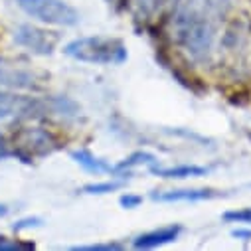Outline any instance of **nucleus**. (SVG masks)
<instances>
[{"label": "nucleus", "mask_w": 251, "mask_h": 251, "mask_svg": "<svg viewBox=\"0 0 251 251\" xmlns=\"http://www.w3.org/2000/svg\"><path fill=\"white\" fill-rule=\"evenodd\" d=\"M64 53L72 59L95 66H123L129 57L127 46L119 38L107 36H85L72 40L64 46Z\"/></svg>", "instance_id": "1"}, {"label": "nucleus", "mask_w": 251, "mask_h": 251, "mask_svg": "<svg viewBox=\"0 0 251 251\" xmlns=\"http://www.w3.org/2000/svg\"><path fill=\"white\" fill-rule=\"evenodd\" d=\"M22 12L28 16L51 24V26H75L79 24V12L64 0H16Z\"/></svg>", "instance_id": "2"}, {"label": "nucleus", "mask_w": 251, "mask_h": 251, "mask_svg": "<svg viewBox=\"0 0 251 251\" xmlns=\"http://www.w3.org/2000/svg\"><path fill=\"white\" fill-rule=\"evenodd\" d=\"M176 28H178L180 42L194 55L204 53V51L210 50V46H212V30H210L208 22H204L202 16H198L196 12L182 10L178 14Z\"/></svg>", "instance_id": "3"}, {"label": "nucleus", "mask_w": 251, "mask_h": 251, "mask_svg": "<svg viewBox=\"0 0 251 251\" xmlns=\"http://www.w3.org/2000/svg\"><path fill=\"white\" fill-rule=\"evenodd\" d=\"M51 111V99L42 101L38 97H26V95H14V93H0V121L2 119H22V117H34Z\"/></svg>", "instance_id": "4"}, {"label": "nucleus", "mask_w": 251, "mask_h": 251, "mask_svg": "<svg viewBox=\"0 0 251 251\" xmlns=\"http://www.w3.org/2000/svg\"><path fill=\"white\" fill-rule=\"evenodd\" d=\"M16 147L18 151L14 152L20 158H24V162H30L34 156L50 154L55 149V141L46 129L34 127V129H22L16 135Z\"/></svg>", "instance_id": "5"}, {"label": "nucleus", "mask_w": 251, "mask_h": 251, "mask_svg": "<svg viewBox=\"0 0 251 251\" xmlns=\"http://www.w3.org/2000/svg\"><path fill=\"white\" fill-rule=\"evenodd\" d=\"M14 42L38 55H50L55 50L59 36L55 32H48L42 28L30 26V24H22L14 32Z\"/></svg>", "instance_id": "6"}, {"label": "nucleus", "mask_w": 251, "mask_h": 251, "mask_svg": "<svg viewBox=\"0 0 251 251\" xmlns=\"http://www.w3.org/2000/svg\"><path fill=\"white\" fill-rule=\"evenodd\" d=\"M220 196L216 190H210V188H194V190H166V192H152L151 198L154 202H204V200H212Z\"/></svg>", "instance_id": "7"}, {"label": "nucleus", "mask_w": 251, "mask_h": 251, "mask_svg": "<svg viewBox=\"0 0 251 251\" xmlns=\"http://www.w3.org/2000/svg\"><path fill=\"white\" fill-rule=\"evenodd\" d=\"M180 233H182V226H178V224L164 226V227H160V229L147 231V233L139 235V237L133 241V247H135V249H152V247H160V245H166V243L176 241Z\"/></svg>", "instance_id": "8"}, {"label": "nucleus", "mask_w": 251, "mask_h": 251, "mask_svg": "<svg viewBox=\"0 0 251 251\" xmlns=\"http://www.w3.org/2000/svg\"><path fill=\"white\" fill-rule=\"evenodd\" d=\"M74 162H77L83 170L91 172V174H115V166H111L109 162H105L103 158L95 156L91 151L87 149H79L72 152Z\"/></svg>", "instance_id": "9"}, {"label": "nucleus", "mask_w": 251, "mask_h": 251, "mask_svg": "<svg viewBox=\"0 0 251 251\" xmlns=\"http://www.w3.org/2000/svg\"><path fill=\"white\" fill-rule=\"evenodd\" d=\"M151 172L160 176V178H194V176H204L210 172L206 166H170V168H158L156 164L151 166Z\"/></svg>", "instance_id": "10"}, {"label": "nucleus", "mask_w": 251, "mask_h": 251, "mask_svg": "<svg viewBox=\"0 0 251 251\" xmlns=\"http://www.w3.org/2000/svg\"><path fill=\"white\" fill-rule=\"evenodd\" d=\"M0 83L12 87H34V75L30 72L0 66Z\"/></svg>", "instance_id": "11"}, {"label": "nucleus", "mask_w": 251, "mask_h": 251, "mask_svg": "<svg viewBox=\"0 0 251 251\" xmlns=\"http://www.w3.org/2000/svg\"><path fill=\"white\" fill-rule=\"evenodd\" d=\"M156 162H158V160H156V156H154V154L139 151V152H133L131 156H127L125 160H121V162L115 166V174L129 176V174H125V170H129V172H131V168H133V166H143V164H147V166H154Z\"/></svg>", "instance_id": "12"}, {"label": "nucleus", "mask_w": 251, "mask_h": 251, "mask_svg": "<svg viewBox=\"0 0 251 251\" xmlns=\"http://www.w3.org/2000/svg\"><path fill=\"white\" fill-rule=\"evenodd\" d=\"M123 186V182H95V184H87L83 186L85 194H111Z\"/></svg>", "instance_id": "13"}, {"label": "nucleus", "mask_w": 251, "mask_h": 251, "mask_svg": "<svg viewBox=\"0 0 251 251\" xmlns=\"http://www.w3.org/2000/svg\"><path fill=\"white\" fill-rule=\"evenodd\" d=\"M222 220H224V222H231V224H245V226H251V208L224 212V214H222Z\"/></svg>", "instance_id": "14"}, {"label": "nucleus", "mask_w": 251, "mask_h": 251, "mask_svg": "<svg viewBox=\"0 0 251 251\" xmlns=\"http://www.w3.org/2000/svg\"><path fill=\"white\" fill-rule=\"evenodd\" d=\"M123 243L109 241V243H93V245H74V251H119L123 249Z\"/></svg>", "instance_id": "15"}, {"label": "nucleus", "mask_w": 251, "mask_h": 251, "mask_svg": "<svg viewBox=\"0 0 251 251\" xmlns=\"http://www.w3.org/2000/svg\"><path fill=\"white\" fill-rule=\"evenodd\" d=\"M8 249H18V251H28V249H36L34 243L30 241H8L6 237H0V251H8Z\"/></svg>", "instance_id": "16"}, {"label": "nucleus", "mask_w": 251, "mask_h": 251, "mask_svg": "<svg viewBox=\"0 0 251 251\" xmlns=\"http://www.w3.org/2000/svg\"><path fill=\"white\" fill-rule=\"evenodd\" d=\"M119 202H121V206H123V208H127V210H135V208H139V206L143 204V196L123 194V196L119 198Z\"/></svg>", "instance_id": "17"}, {"label": "nucleus", "mask_w": 251, "mask_h": 251, "mask_svg": "<svg viewBox=\"0 0 251 251\" xmlns=\"http://www.w3.org/2000/svg\"><path fill=\"white\" fill-rule=\"evenodd\" d=\"M38 226H42L40 218H26V220H20L18 224H14V231H20L26 227H38Z\"/></svg>", "instance_id": "18"}, {"label": "nucleus", "mask_w": 251, "mask_h": 251, "mask_svg": "<svg viewBox=\"0 0 251 251\" xmlns=\"http://www.w3.org/2000/svg\"><path fill=\"white\" fill-rule=\"evenodd\" d=\"M6 214H8V206L6 204H0V218L6 216Z\"/></svg>", "instance_id": "19"}]
</instances>
